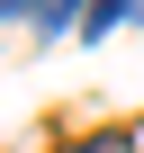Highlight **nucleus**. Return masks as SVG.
Masks as SVG:
<instances>
[{
	"label": "nucleus",
	"mask_w": 144,
	"mask_h": 153,
	"mask_svg": "<svg viewBox=\"0 0 144 153\" xmlns=\"http://www.w3.org/2000/svg\"><path fill=\"white\" fill-rule=\"evenodd\" d=\"M63 18H72V0H45V9H36V36H54Z\"/></svg>",
	"instance_id": "1"
},
{
	"label": "nucleus",
	"mask_w": 144,
	"mask_h": 153,
	"mask_svg": "<svg viewBox=\"0 0 144 153\" xmlns=\"http://www.w3.org/2000/svg\"><path fill=\"white\" fill-rule=\"evenodd\" d=\"M81 153H126V135H99V144H81Z\"/></svg>",
	"instance_id": "2"
},
{
	"label": "nucleus",
	"mask_w": 144,
	"mask_h": 153,
	"mask_svg": "<svg viewBox=\"0 0 144 153\" xmlns=\"http://www.w3.org/2000/svg\"><path fill=\"white\" fill-rule=\"evenodd\" d=\"M0 9H27V0H0ZM36 9H45V0H36Z\"/></svg>",
	"instance_id": "3"
},
{
	"label": "nucleus",
	"mask_w": 144,
	"mask_h": 153,
	"mask_svg": "<svg viewBox=\"0 0 144 153\" xmlns=\"http://www.w3.org/2000/svg\"><path fill=\"white\" fill-rule=\"evenodd\" d=\"M126 18H144V0H126Z\"/></svg>",
	"instance_id": "4"
}]
</instances>
